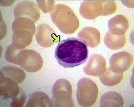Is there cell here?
<instances>
[{
    "label": "cell",
    "mask_w": 134,
    "mask_h": 107,
    "mask_svg": "<svg viewBox=\"0 0 134 107\" xmlns=\"http://www.w3.org/2000/svg\"><path fill=\"white\" fill-rule=\"evenodd\" d=\"M54 54L60 65L65 68H73L87 61L88 50L87 45L81 40L69 37L58 44Z\"/></svg>",
    "instance_id": "obj_1"
},
{
    "label": "cell",
    "mask_w": 134,
    "mask_h": 107,
    "mask_svg": "<svg viewBox=\"0 0 134 107\" xmlns=\"http://www.w3.org/2000/svg\"><path fill=\"white\" fill-rule=\"evenodd\" d=\"M50 16L54 25L64 34L73 33L79 27L78 17L73 10L66 5H55Z\"/></svg>",
    "instance_id": "obj_2"
},
{
    "label": "cell",
    "mask_w": 134,
    "mask_h": 107,
    "mask_svg": "<svg viewBox=\"0 0 134 107\" xmlns=\"http://www.w3.org/2000/svg\"><path fill=\"white\" fill-rule=\"evenodd\" d=\"M12 44L18 49L25 48L32 42L36 31L32 20L24 17L15 18L12 23Z\"/></svg>",
    "instance_id": "obj_3"
},
{
    "label": "cell",
    "mask_w": 134,
    "mask_h": 107,
    "mask_svg": "<svg viewBox=\"0 0 134 107\" xmlns=\"http://www.w3.org/2000/svg\"><path fill=\"white\" fill-rule=\"evenodd\" d=\"M98 94V89L95 82L87 78L79 80L77 85L76 97L80 106H92L96 102Z\"/></svg>",
    "instance_id": "obj_4"
},
{
    "label": "cell",
    "mask_w": 134,
    "mask_h": 107,
    "mask_svg": "<svg viewBox=\"0 0 134 107\" xmlns=\"http://www.w3.org/2000/svg\"><path fill=\"white\" fill-rule=\"evenodd\" d=\"M52 93L53 107H74L72 86L68 80L60 79L56 81L52 87Z\"/></svg>",
    "instance_id": "obj_5"
},
{
    "label": "cell",
    "mask_w": 134,
    "mask_h": 107,
    "mask_svg": "<svg viewBox=\"0 0 134 107\" xmlns=\"http://www.w3.org/2000/svg\"><path fill=\"white\" fill-rule=\"evenodd\" d=\"M16 64L26 72H36L41 69L43 65V60L37 51L22 50L17 56Z\"/></svg>",
    "instance_id": "obj_6"
},
{
    "label": "cell",
    "mask_w": 134,
    "mask_h": 107,
    "mask_svg": "<svg viewBox=\"0 0 134 107\" xmlns=\"http://www.w3.org/2000/svg\"><path fill=\"white\" fill-rule=\"evenodd\" d=\"M35 37L38 43L43 47H51L55 43L60 42V36L58 35L53 28L46 24L37 26Z\"/></svg>",
    "instance_id": "obj_7"
},
{
    "label": "cell",
    "mask_w": 134,
    "mask_h": 107,
    "mask_svg": "<svg viewBox=\"0 0 134 107\" xmlns=\"http://www.w3.org/2000/svg\"><path fill=\"white\" fill-rule=\"evenodd\" d=\"M14 15L15 18L24 17L36 22L40 18V11L37 5L31 1L20 2L15 6Z\"/></svg>",
    "instance_id": "obj_8"
},
{
    "label": "cell",
    "mask_w": 134,
    "mask_h": 107,
    "mask_svg": "<svg viewBox=\"0 0 134 107\" xmlns=\"http://www.w3.org/2000/svg\"><path fill=\"white\" fill-rule=\"evenodd\" d=\"M133 57L128 52H120L111 56L109 60L110 68L116 73H123L131 67Z\"/></svg>",
    "instance_id": "obj_9"
},
{
    "label": "cell",
    "mask_w": 134,
    "mask_h": 107,
    "mask_svg": "<svg viewBox=\"0 0 134 107\" xmlns=\"http://www.w3.org/2000/svg\"><path fill=\"white\" fill-rule=\"evenodd\" d=\"M79 12L87 19H94L100 15L103 16L104 1H83L80 5Z\"/></svg>",
    "instance_id": "obj_10"
},
{
    "label": "cell",
    "mask_w": 134,
    "mask_h": 107,
    "mask_svg": "<svg viewBox=\"0 0 134 107\" xmlns=\"http://www.w3.org/2000/svg\"><path fill=\"white\" fill-rule=\"evenodd\" d=\"M106 60L100 54H94L90 57L87 65L83 68L85 74L92 76L99 77L106 70Z\"/></svg>",
    "instance_id": "obj_11"
},
{
    "label": "cell",
    "mask_w": 134,
    "mask_h": 107,
    "mask_svg": "<svg viewBox=\"0 0 134 107\" xmlns=\"http://www.w3.org/2000/svg\"><path fill=\"white\" fill-rule=\"evenodd\" d=\"M1 96L6 99H13L17 97L20 89L16 81L1 74L0 76Z\"/></svg>",
    "instance_id": "obj_12"
},
{
    "label": "cell",
    "mask_w": 134,
    "mask_h": 107,
    "mask_svg": "<svg viewBox=\"0 0 134 107\" xmlns=\"http://www.w3.org/2000/svg\"><path fill=\"white\" fill-rule=\"evenodd\" d=\"M78 37L91 48L97 47L100 43V32L95 27H84L78 33Z\"/></svg>",
    "instance_id": "obj_13"
},
{
    "label": "cell",
    "mask_w": 134,
    "mask_h": 107,
    "mask_svg": "<svg viewBox=\"0 0 134 107\" xmlns=\"http://www.w3.org/2000/svg\"><path fill=\"white\" fill-rule=\"evenodd\" d=\"M109 31L111 33L116 36L125 35L129 27L128 20L124 15H117L110 19L108 23Z\"/></svg>",
    "instance_id": "obj_14"
},
{
    "label": "cell",
    "mask_w": 134,
    "mask_h": 107,
    "mask_svg": "<svg viewBox=\"0 0 134 107\" xmlns=\"http://www.w3.org/2000/svg\"><path fill=\"white\" fill-rule=\"evenodd\" d=\"M124 99L120 93L116 91H109L102 95L100 100V107L124 106Z\"/></svg>",
    "instance_id": "obj_15"
},
{
    "label": "cell",
    "mask_w": 134,
    "mask_h": 107,
    "mask_svg": "<svg viewBox=\"0 0 134 107\" xmlns=\"http://www.w3.org/2000/svg\"><path fill=\"white\" fill-rule=\"evenodd\" d=\"M52 106V101L46 93L37 91L32 93L26 103V107H47Z\"/></svg>",
    "instance_id": "obj_16"
},
{
    "label": "cell",
    "mask_w": 134,
    "mask_h": 107,
    "mask_svg": "<svg viewBox=\"0 0 134 107\" xmlns=\"http://www.w3.org/2000/svg\"><path fill=\"white\" fill-rule=\"evenodd\" d=\"M0 74L13 79L18 84L23 82L26 77V74L23 70L14 66H4L1 68Z\"/></svg>",
    "instance_id": "obj_17"
},
{
    "label": "cell",
    "mask_w": 134,
    "mask_h": 107,
    "mask_svg": "<svg viewBox=\"0 0 134 107\" xmlns=\"http://www.w3.org/2000/svg\"><path fill=\"white\" fill-rule=\"evenodd\" d=\"M105 44L108 48L112 50H118L122 48L126 44L125 35L116 36L111 33L108 31L105 34Z\"/></svg>",
    "instance_id": "obj_18"
},
{
    "label": "cell",
    "mask_w": 134,
    "mask_h": 107,
    "mask_svg": "<svg viewBox=\"0 0 134 107\" xmlns=\"http://www.w3.org/2000/svg\"><path fill=\"white\" fill-rule=\"evenodd\" d=\"M123 78V73H116L110 68L106 69L105 72L99 77L101 82L105 86L112 87L119 84Z\"/></svg>",
    "instance_id": "obj_19"
},
{
    "label": "cell",
    "mask_w": 134,
    "mask_h": 107,
    "mask_svg": "<svg viewBox=\"0 0 134 107\" xmlns=\"http://www.w3.org/2000/svg\"><path fill=\"white\" fill-rule=\"evenodd\" d=\"M21 50L15 48L12 43L9 45L7 48L5 53L6 60L8 62L16 64L17 56Z\"/></svg>",
    "instance_id": "obj_20"
},
{
    "label": "cell",
    "mask_w": 134,
    "mask_h": 107,
    "mask_svg": "<svg viewBox=\"0 0 134 107\" xmlns=\"http://www.w3.org/2000/svg\"><path fill=\"white\" fill-rule=\"evenodd\" d=\"M26 95L21 89H20V93L17 97L12 99L10 104L12 107H21L24 106L26 102Z\"/></svg>",
    "instance_id": "obj_21"
},
{
    "label": "cell",
    "mask_w": 134,
    "mask_h": 107,
    "mask_svg": "<svg viewBox=\"0 0 134 107\" xmlns=\"http://www.w3.org/2000/svg\"><path fill=\"white\" fill-rule=\"evenodd\" d=\"M38 7L45 13L52 12L54 8V1H37Z\"/></svg>",
    "instance_id": "obj_22"
},
{
    "label": "cell",
    "mask_w": 134,
    "mask_h": 107,
    "mask_svg": "<svg viewBox=\"0 0 134 107\" xmlns=\"http://www.w3.org/2000/svg\"><path fill=\"white\" fill-rule=\"evenodd\" d=\"M117 6L114 1H104L103 16L110 15L113 14L116 11Z\"/></svg>",
    "instance_id": "obj_23"
},
{
    "label": "cell",
    "mask_w": 134,
    "mask_h": 107,
    "mask_svg": "<svg viewBox=\"0 0 134 107\" xmlns=\"http://www.w3.org/2000/svg\"><path fill=\"white\" fill-rule=\"evenodd\" d=\"M124 5L129 8H134V1H121Z\"/></svg>",
    "instance_id": "obj_24"
},
{
    "label": "cell",
    "mask_w": 134,
    "mask_h": 107,
    "mask_svg": "<svg viewBox=\"0 0 134 107\" xmlns=\"http://www.w3.org/2000/svg\"><path fill=\"white\" fill-rule=\"evenodd\" d=\"M14 2V1H1V4L3 6H10Z\"/></svg>",
    "instance_id": "obj_25"
}]
</instances>
